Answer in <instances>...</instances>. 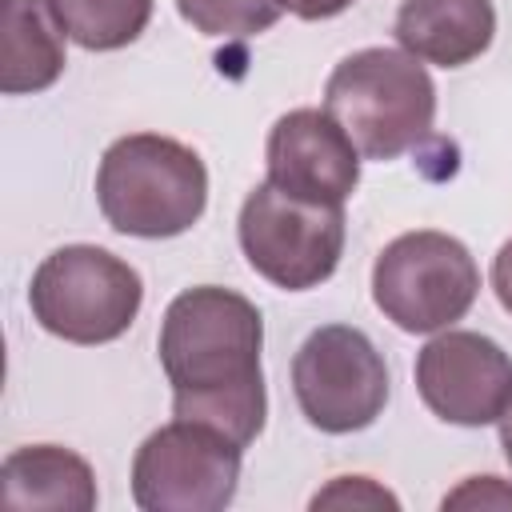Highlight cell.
<instances>
[{
	"label": "cell",
	"instance_id": "6da1fadb",
	"mask_svg": "<svg viewBox=\"0 0 512 512\" xmlns=\"http://www.w3.org/2000/svg\"><path fill=\"white\" fill-rule=\"evenodd\" d=\"M264 320L260 308L216 284L180 292L160 320V364L172 384V416L204 424L248 448L264 432Z\"/></svg>",
	"mask_w": 512,
	"mask_h": 512
},
{
	"label": "cell",
	"instance_id": "7a4b0ae2",
	"mask_svg": "<svg viewBox=\"0 0 512 512\" xmlns=\"http://www.w3.org/2000/svg\"><path fill=\"white\" fill-rule=\"evenodd\" d=\"M96 204L104 220L140 240L188 232L208 204L204 160L160 132H132L108 144L96 168Z\"/></svg>",
	"mask_w": 512,
	"mask_h": 512
},
{
	"label": "cell",
	"instance_id": "3957f363",
	"mask_svg": "<svg viewBox=\"0 0 512 512\" xmlns=\"http://www.w3.org/2000/svg\"><path fill=\"white\" fill-rule=\"evenodd\" d=\"M324 112L352 136L360 156L396 160L412 152L436 120V84L404 48H360L324 84Z\"/></svg>",
	"mask_w": 512,
	"mask_h": 512
},
{
	"label": "cell",
	"instance_id": "277c9868",
	"mask_svg": "<svg viewBox=\"0 0 512 512\" xmlns=\"http://www.w3.org/2000/svg\"><path fill=\"white\" fill-rule=\"evenodd\" d=\"M140 272L108 248L64 244L32 272L28 304L44 332L68 344H108L124 336L140 312Z\"/></svg>",
	"mask_w": 512,
	"mask_h": 512
},
{
	"label": "cell",
	"instance_id": "5b68a950",
	"mask_svg": "<svg viewBox=\"0 0 512 512\" xmlns=\"http://www.w3.org/2000/svg\"><path fill=\"white\" fill-rule=\"evenodd\" d=\"M480 296L472 252L436 228H416L384 244L372 264V300L400 332H444Z\"/></svg>",
	"mask_w": 512,
	"mask_h": 512
},
{
	"label": "cell",
	"instance_id": "8992f818",
	"mask_svg": "<svg viewBox=\"0 0 512 512\" xmlns=\"http://www.w3.org/2000/svg\"><path fill=\"white\" fill-rule=\"evenodd\" d=\"M236 236L256 276L304 292L324 284L344 256V204H316L264 180L248 192Z\"/></svg>",
	"mask_w": 512,
	"mask_h": 512
},
{
	"label": "cell",
	"instance_id": "52a82bcc",
	"mask_svg": "<svg viewBox=\"0 0 512 512\" xmlns=\"http://www.w3.org/2000/svg\"><path fill=\"white\" fill-rule=\"evenodd\" d=\"M292 392L304 420L328 436H348L388 404V364L352 324H324L292 356Z\"/></svg>",
	"mask_w": 512,
	"mask_h": 512
},
{
	"label": "cell",
	"instance_id": "ba28073f",
	"mask_svg": "<svg viewBox=\"0 0 512 512\" xmlns=\"http://www.w3.org/2000/svg\"><path fill=\"white\" fill-rule=\"evenodd\" d=\"M240 452L220 432L172 420L132 456V500L144 512H220L240 488Z\"/></svg>",
	"mask_w": 512,
	"mask_h": 512
},
{
	"label": "cell",
	"instance_id": "9c48e42d",
	"mask_svg": "<svg viewBox=\"0 0 512 512\" xmlns=\"http://www.w3.org/2000/svg\"><path fill=\"white\" fill-rule=\"evenodd\" d=\"M412 376L428 412L460 428L496 424L512 400V356L484 332L444 328L416 352Z\"/></svg>",
	"mask_w": 512,
	"mask_h": 512
},
{
	"label": "cell",
	"instance_id": "30bf717a",
	"mask_svg": "<svg viewBox=\"0 0 512 512\" xmlns=\"http://www.w3.org/2000/svg\"><path fill=\"white\" fill-rule=\"evenodd\" d=\"M268 184L316 200L344 204L360 184V148L324 108L284 112L264 144Z\"/></svg>",
	"mask_w": 512,
	"mask_h": 512
},
{
	"label": "cell",
	"instance_id": "8fae6325",
	"mask_svg": "<svg viewBox=\"0 0 512 512\" xmlns=\"http://www.w3.org/2000/svg\"><path fill=\"white\" fill-rule=\"evenodd\" d=\"M396 40L424 64L464 68L488 52L496 36L492 0H400Z\"/></svg>",
	"mask_w": 512,
	"mask_h": 512
},
{
	"label": "cell",
	"instance_id": "7c38bea8",
	"mask_svg": "<svg viewBox=\"0 0 512 512\" xmlns=\"http://www.w3.org/2000/svg\"><path fill=\"white\" fill-rule=\"evenodd\" d=\"M64 36L52 0H0V92L24 96L52 88L68 64Z\"/></svg>",
	"mask_w": 512,
	"mask_h": 512
},
{
	"label": "cell",
	"instance_id": "4fadbf2b",
	"mask_svg": "<svg viewBox=\"0 0 512 512\" xmlns=\"http://www.w3.org/2000/svg\"><path fill=\"white\" fill-rule=\"evenodd\" d=\"M0 504L4 508H96V476L84 456L60 444H28L0 464Z\"/></svg>",
	"mask_w": 512,
	"mask_h": 512
},
{
	"label": "cell",
	"instance_id": "5bb4252c",
	"mask_svg": "<svg viewBox=\"0 0 512 512\" xmlns=\"http://www.w3.org/2000/svg\"><path fill=\"white\" fill-rule=\"evenodd\" d=\"M52 12L80 48L116 52L148 28L152 0H52Z\"/></svg>",
	"mask_w": 512,
	"mask_h": 512
},
{
	"label": "cell",
	"instance_id": "9a60e30c",
	"mask_svg": "<svg viewBox=\"0 0 512 512\" xmlns=\"http://www.w3.org/2000/svg\"><path fill=\"white\" fill-rule=\"evenodd\" d=\"M176 12L200 32V36H224V40H244L268 32L284 0H176Z\"/></svg>",
	"mask_w": 512,
	"mask_h": 512
},
{
	"label": "cell",
	"instance_id": "2e32d148",
	"mask_svg": "<svg viewBox=\"0 0 512 512\" xmlns=\"http://www.w3.org/2000/svg\"><path fill=\"white\" fill-rule=\"evenodd\" d=\"M348 504L352 508H400V500L368 476H336L324 492L312 496V508H348Z\"/></svg>",
	"mask_w": 512,
	"mask_h": 512
},
{
	"label": "cell",
	"instance_id": "e0dca14e",
	"mask_svg": "<svg viewBox=\"0 0 512 512\" xmlns=\"http://www.w3.org/2000/svg\"><path fill=\"white\" fill-rule=\"evenodd\" d=\"M444 508H512V484L500 476H468L456 492L444 496Z\"/></svg>",
	"mask_w": 512,
	"mask_h": 512
},
{
	"label": "cell",
	"instance_id": "ac0fdd59",
	"mask_svg": "<svg viewBox=\"0 0 512 512\" xmlns=\"http://www.w3.org/2000/svg\"><path fill=\"white\" fill-rule=\"evenodd\" d=\"M492 292H496L500 308L512 316V240H504L492 260Z\"/></svg>",
	"mask_w": 512,
	"mask_h": 512
},
{
	"label": "cell",
	"instance_id": "d6986e66",
	"mask_svg": "<svg viewBox=\"0 0 512 512\" xmlns=\"http://www.w3.org/2000/svg\"><path fill=\"white\" fill-rule=\"evenodd\" d=\"M284 8L300 20H332L344 8H352V0H284Z\"/></svg>",
	"mask_w": 512,
	"mask_h": 512
},
{
	"label": "cell",
	"instance_id": "ffe728a7",
	"mask_svg": "<svg viewBox=\"0 0 512 512\" xmlns=\"http://www.w3.org/2000/svg\"><path fill=\"white\" fill-rule=\"evenodd\" d=\"M500 448H504V460H508V468H512V400H508V408L500 412Z\"/></svg>",
	"mask_w": 512,
	"mask_h": 512
}]
</instances>
